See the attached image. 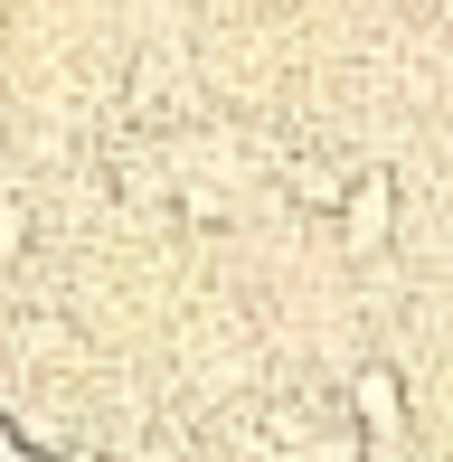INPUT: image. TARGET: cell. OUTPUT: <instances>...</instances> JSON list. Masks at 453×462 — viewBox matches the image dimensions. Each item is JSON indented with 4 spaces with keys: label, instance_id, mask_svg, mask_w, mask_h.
Here are the masks:
<instances>
[{
    "label": "cell",
    "instance_id": "obj_1",
    "mask_svg": "<svg viewBox=\"0 0 453 462\" xmlns=\"http://www.w3.org/2000/svg\"><path fill=\"white\" fill-rule=\"evenodd\" d=\"M349 406H359V425H368V434H397V425H406V396H397V377H387V368H359Z\"/></svg>",
    "mask_w": 453,
    "mask_h": 462
},
{
    "label": "cell",
    "instance_id": "obj_2",
    "mask_svg": "<svg viewBox=\"0 0 453 462\" xmlns=\"http://www.w3.org/2000/svg\"><path fill=\"white\" fill-rule=\"evenodd\" d=\"M387 236V180H359V199H349V245H378Z\"/></svg>",
    "mask_w": 453,
    "mask_h": 462
},
{
    "label": "cell",
    "instance_id": "obj_3",
    "mask_svg": "<svg viewBox=\"0 0 453 462\" xmlns=\"http://www.w3.org/2000/svg\"><path fill=\"white\" fill-rule=\"evenodd\" d=\"M19 226H29V217H19V208H0V264L19 255Z\"/></svg>",
    "mask_w": 453,
    "mask_h": 462
},
{
    "label": "cell",
    "instance_id": "obj_4",
    "mask_svg": "<svg viewBox=\"0 0 453 462\" xmlns=\"http://www.w3.org/2000/svg\"><path fill=\"white\" fill-rule=\"evenodd\" d=\"M0 462H19V444H10V425H0Z\"/></svg>",
    "mask_w": 453,
    "mask_h": 462
}]
</instances>
